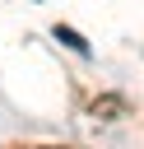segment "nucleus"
I'll return each instance as SVG.
<instances>
[{
  "label": "nucleus",
  "mask_w": 144,
  "mask_h": 149,
  "mask_svg": "<svg viewBox=\"0 0 144 149\" xmlns=\"http://www.w3.org/2000/svg\"><path fill=\"white\" fill-rule=\"evenodd\" d=\"M93 116L116 121V116H125V102H121V98H93Z\"/></svg>",
  "instance_id": "nucleus-2"
},
{
  "label": "nucleus",
  "mask_w": 144,
  "mask_h": 149,
  "mask_svg": "<svg viewBox=\"0 0 144 149\" xmlns=\"http://www.w3.org/2000/svg\"><path fill=\"white\" fill-rule=\"evenodd\" d=\"M51 37H56V42H65L70 51H79V56H93V47H88V37H84V33H74L70 23H56V28H51Z\"/></svg>",
  "instance_id": "nucleus-1"
}]
</instances>
